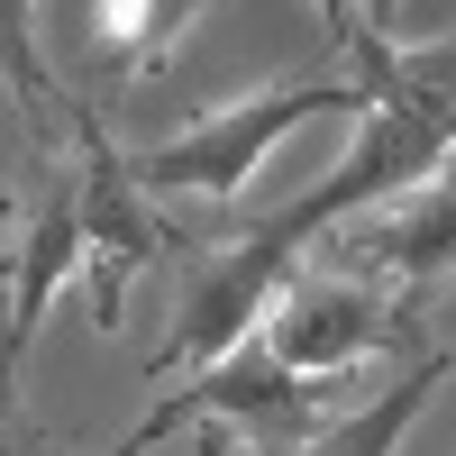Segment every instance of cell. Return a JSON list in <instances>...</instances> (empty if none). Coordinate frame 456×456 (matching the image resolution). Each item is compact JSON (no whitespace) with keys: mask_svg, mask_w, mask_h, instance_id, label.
Here are the masks:
<instances>
[{"mask_svg":"<svg viewBox=\"0 0 456 456\" xmlns=\"http://www.w3.org/2000/svg\"><path fill=\"white\" fill-rule=\"evenodd\" d=\"M447 165H456V137L429 119L420 101H374L365 119H356V146H347V156H338L301 201H283L274 219H256L247 238L192 256V274H183V320H174V338H165L156 374H183V365L201 374V365H219L228 347H247V338L265 329V311H274V292L311 265L320 238H338L356 210L411 192V183H438Z\"/></svg>","mask_w":456,"mask_h":456,"instance_id":"cell-1","label":"cell"},{"mask_svg":"<svg viewBox=\"0 0 456 456\" xmlns=\"http://www.w3.org/2000/svg\"><path fill=\"white\" fill-rule=\"evenodd\" d=\"M365 119V83L356 73H338V83H292V92H256V101H228V110H210V119H192L183 137H165V146H146V156H128L137 165V183L156 201H238L247 183L265 174V156L292 137V128H311V119Z\"/></svg>","mask_w":456,"mask_h":456,"instance_id":"cell-2","label":"cell"},{"mask_svg":"<svg viewBox=\"0 0 456 456\" xmlns=\"http://www.w3.org/2000/svg\"><path fill=\"white\" fill-rule=\"evenodd\" d=\"M265 347L301 374H347L384 347H420V301L374 283V274H347V265H301V274L274 292V311H265Z\"/></svg>","mask_w":456,"mask_h":456,"instance_id":"cell-3","label":"cell"},{"mask_svg":"<svg viewBox=\"0 0 456 456\" xmlns=\"http://www.w3.org/2000/svg\"><path fill=\"white\" fill-rule=\"evenodd\" d=\"M64 119H73V146H83V238H92L83 274H92V320L119 338V301H128V283L146 274V265L174 247V219L156 210V192H146L137 165L101 137V119H92L83 101H73Z\"/></svg>","mask_w":456,"mask_h":456,"instance_id":"cell-4","label":"cell"},{"mask_svg":"<svg viewBox=\"0 0 456 456\" xmlns=\"http://www.w3.org/2000/svg\"><path fill=\"white\" fill-rule=\"evenodd\" d=\"M320 384H329V374L283 365L274 347H265V329H256L247 347H228L219 365L192 374V393H165V402H174V420H228V429H247L256 447H292V438H311L329 420Z\"/></svg>","mask_w":456,"mask_h":456,"instance_id":"cell-5","label":"cell"},{"mask_svg":"<svg viewBox=\"0 0 456 456\" xmlns=\"http://www.w3.org/2000/svg\"><path fill=\"white\" fill-rule=\"evenodd\" d=\"M329 247H338L329 265H347V274H374V283H393V292L420 301L429 283H447V274H456V165H447L438 183H411V192L356 210Z\"/></svg>","mask_w":456,"mask_h":456,"instance_id":"cell-6","label":"cell"},{"mask_svg":"<svg viewBox=\"0 0 456 456\" xmlns=\"http://www.w3.org/2000/svg\"><path fill=\"white\" fill-rule=\"evenodd\" d=\"M73 265H92V238H83V165L46 183V210L28 219V238H19V256H10V329H0V347H10V374L28 365L37 320H46V292L73 274Z\"/></svg>","mask_w":456,"mask_h":456,"instance_id":"cell-7","label":"cell"},{"mask_svg":"<svg viewBox=\"0 0 456 456\" xmlns=\"http://www.w3.org/2000/svg\"><path fill=\"white\" fill-rule=\"evenodd\" d=\"M447 384V347H429V356H411V374H393L374 402H356V411H338V420H320L311 438H292V447H256V456H393L402 438H411V420L429 411V393ZM192 456H238L219 429H201L192 438Z\"/></svg>","mask_w":456,"mask_h":456,"instance_id":"cell-8","label":"cell"},{"mask_svg":"<svg viewBox=\"0 0 456 456\" xmlns=\"http://www.w3.org/2000/svg\"><path fill=\"white\" fill-rule=\"evenodd\" d=\"M210 10L219 0H83V64L101 83H146L174 64V46Z\"/></svg>","mask_w":456,"mask_h":456,"instance_id":"cell-9","label":"cell"},{"mask_svg":"<svg viewBox=\"0 0 456 456\" xmlns=\"http://www.w3.org/2000/svg\"><path fill=\"white\" fill-rule=\"evenodd\" d=\"M311 10H320V28H329V46L347 55V73L365 83V101H374V92L393 83V55H402V46H384V37L365 28V10H356V0H311Z\"/></svg>","mask_w":456,"mask_h":456,"instance_id":"cell-10","label":"cell"},{"mask_svg":"<svg viewBox=\"0 0 456 456\" xmlns=\"http://www.w3.org/2000/svg\"><path fill=\"white\" fill-rule=\"evenodd\" d=\"M174 429H183V420H174V402H156V411H146V420H137L119 447H101V456H146V447H156V438H174Z\"/></svg>","mask_w":456,"mask_h":456,"instance_id":"cell-11","label":"cell"},{"mask_svg":"<svg viewBox=\"0 0 456 456\" xmlns=\"http://www.w3.org/2000/svg\"><path fill=\"white\" fill-rule=\"evenodd\" d=\"M356 10H365V28L384 37V46H402V0H356Z\"/></svg>","mask_w":456,"mask_h":456,"instance_id":"cell-12","label":"cell"}]
</instances>
